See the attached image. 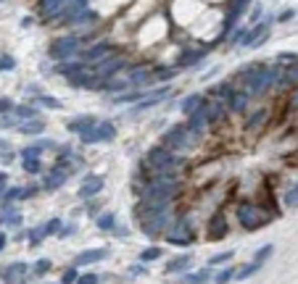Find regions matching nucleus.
Here are the masks:
<instances>
[{"mask_svg":"<svg viewBox=\"0 0 298 284\" xmlns=\"http://www.w3.org/2000/svg\"><path fill=\"white\" fill-rule=\"evenodd\" d=\"M201 139V132H196V129H190L188 124H174L171 129H166L164 134V148H169L171 153L177 150H188V148H196Z\"/></svg>","mask_w":298,"mask_h":284,"instance_id":"obj_1","label":"nucleus"},{"mask_svg":"<svg viewBox=\"0 0 298 284\" xmlns=\"http://www.w3.org/2000/svg\"><path fill=\"white\" fill-rule=\"evenodd\" d=\"M180 182L177 179H148V184L140 189L143 200H166L171 203V197L180 195Z\"/></svg>","mask_w":298,"mask_h":284,"instance_id":"obj_2","label":"nucleus"},{"mask_svg":"<svg viewBox=\"0 0 298 284\" xmlns=\"http://www.w3.org/2000/svg\"><path fill=\"white\" fill-rule=\"evenodd\" d=\"M237 221L243 229L254 232V229H261L267 221H272V213H261V205H254V203H240L237 205Z\"/></svg>","mask_w":298,"mask_h":284,"instance_id":"obj_3","label":"nucleus"},{"mask_svg":"<svg viewBox=\"0 0 298 284\" xmlns=\"http://www.w3.org/2000/svg\"><path fill=\"white\" fill-rule=\"evenodd\" d=\"M77 50H79V37L77 34H69V37H58L50 45L48 55L53 58V61H66V58H72Z\"/></svg>","mask_w":298,"mask_h":284,"instance_id":"obj_4","label":"nucleus"},{"mask_svg":"<svg viewBox=\"0 0 298 284\" xmlns=\"http://www.w3.org/2000/svg\"><path fill=\"white\" fill-rule=\"evenodd\" d=\"M193 227H190V221L188 219H177V221H171V229L166 232V240L171 245H190L193 242Z\"/></svg>","mask_w":298,"mask_h":284,"instance_id":"obj_5","label":"nucleus"},{"mask_svg":"<svg viewBox=\"0 0 298 284\" xmlns=\"http://www.w3.org/2000/svg\"><path fill=\"white\" fill-rule=\"evenodd\" d=\"M140 227L148 237H158L166 227H171V216H169V210H161V213H153V216H145L140 219Z\"/></svg>","mask_w":298,"mask_h":284,"instance_id":"obj_6","label":"nucleus"},{"mask_svg":"<svg viewBox=\"0 0 298 284\" xmlns=\"http://www.w3.org/2000/svg\"><path fill=\"white\" fill-rule=\"evenodd\" d=\"M66 176H69L66 169H61V166H53V169L45 171V176H42V189H48V192L58 189L61 184H66Z\"/></svg>","mask_w":298,"mask_h":284,"instance_id":"obj_7","label":"nucleus"},{"mask_svg":"<svg viewBox=\"0 0 298 284\" xmlns=\"http://www.w3.org/2000/svg\"><path fill=\"white\" fill-rule=\"evenodd\" d=\"M127 66V58H122V55H113V58H103V61L98 63V77L100 79H111L113 74H116L119 68Z\"/></svg>","mask_w":298,"mask_h":284,"instance_id":"obj_8","label":"nucleus"},{"mask_svg":"<svg viewBox=\"0 0 298 284\" xmlns=\"http://www.w3.org/2000/svg\"><path fill=\"white\" fill-rule=\"evenodd\" d=\"M103 184H106V179H103L100 174H87V179L82 182V187H79V197H93V195H98L100 189H103Z\"/></svg>","mask_w":298,"mask_h":284,"instance_id":"obj_9","label":"nucleus"},{"mask_svg":"<svg viewBox=\"0 0 298 284\" xmlns=\"http://www.w3.org/2000/svg\"><path fill=\"white\" fill-rule=\"evenodd\" d=\"M111 50H113V47H111L108 42H98V45L90 47V50L82 53V63H100L103 58H108Z\"/></svg>","mask_w":298,"mask_h":284,"instance_id":"obj_10","label":"nucleus"},{"mask_svg":"<svg viewBox=\"0 0 298 284\" xmlns=\"http://www.w3.org/2000/svg\"><path fill=\"white\" fill-rule=\"evenodd\" d=\"M127 82H130V90H140L143 85H151L153 82V68H132Z\"/></svg>","mask_w":298,"mask_h":284,"instance_id":"obj_11","label":"nucleus"},{"mask_svg":"<svg viewBox=\"0 0 298 284\" xmlns=\"http://www.w3.org/2000/svg\"><path fill=\"white\" fill-rule=\"evenodd\" d=\"M108 258V250L106 247H98V250H85L74 258V266H90V263H98V260Z\"/></svg>","mask_w":298,"mask_h":284,"instance_id":"obj_12","label":"nucleus"},{"mask_svg":"<svg viewBox=\"0 0 298 284\" xmlns=\"http://www.w3.org/2000/svg\"><path fill=\"white\" fill-rule=\"evenodd\" d=\"M222 237H227V221L219 213H214V219L209 221V240H222Z\"/></svg>","mask_w":298,"mask_h":284,"instance_id":"obj_13","label":"nucleus"},{"mask_svg":"<svg viewBox=\"0 0 298 284\" xmlns=\"http://www.w3.org/2000/svg\"><path fill=\"white\" fill-rule=\"evenodd\" d=\"M169 92H171L169 87H158V90H153V92H148L145 98H143V103H140V105H135V113H140V111H145V108H151V105L161 103V98H166Z\"/></svg>","mask_w":298,"mask_h":284,"instance_id":"obj_14","label":"nucleus"},{"mask_svg":"<svg viewBox=\"0 0 298 284\" xmlns=\"http://www.w3.org/2000/svg\"><path fill=\"white\" fill-rule=\"evenodd\" d=\"M248 8V0H232V6H230V14H227V19H224V34L232 29V24L243 16V11Z\"/></svg>","mask_w":298,"mask_h":284,"instance_id":"obj_15","label":"nucleus"},{"mask_svg":"<svg viewBox=\"0 0 298 284\" xmlns=\"http://www.w3.org/2000/svg\"><path fill=\"white\" fill-rule=\"evenodd\" d=\"M27 263H11L8 268H3V274H0V276H3V281L6 284H14V281H19V279H24L27 276Z\"/></svg>","mask_w":298,"mask_h":284,"instance_id":"obj_16","label":"nucleus"},{"mask_svg":"<svg viewBox=\"0 0 298 284\" xmlns=\"http://www.w3.org/2000/svg\"><path fill=\"white\" fill-rule=\"evenodd\" d=\"M74 87H85V90H98L103 82H100V77L98 74H79V77H74V79H69Z\"/></svg>","mask_w":298,"mask_h":284,"instance_id":"obj_17","label":"nucleus"},{"mask_svg":"<svg viewBox=\"0 0 298 284\" xmlns=\"http://www.w3.org/2000/svg\"><path fill=\"white\" fill-rule=\"evenodd\" d=\"M16 224H21L19 210L11 205V203H3V213H0V227H16Z\"/></svg>","mask_w":298,"mask_h":284,"instance_id":"obj_18","label":"nucleus"},{"mask_svg":"<svg viewBox=\"0 0 298 284\" xmlns=\"http://www.w3.org/2000/svg\"><path fill=\"white\" fill-rule=\"evenodd\" d=\"M248 98L251 95L248 92H232L230 98H227V105H230V111H235V113H243L246 108H248Z\"/></svg>","mask_w":298,"mask_h":284,"instance_id":"obj_19","label":"nucleus"},{"mask_svg":"<svg viewBox=\"0 0 298 284\" xmlns=\"http://www.w3.org/2000/svg\"><path fill=\"white\" fill-rule=\"evenodd\" d=\"M206 55L203 47H190V50H182L180 55V66H193V63H201V58Z\"/></svg>","mask_w":298,"mask_h":284,"instance_id":"obj_20","label":"nucleus"},{"mask_svg":"<svg viewBox=\"0 0 298 284\" xmlns=\"http://www.w3.org/2000/svg\"><path fill=\"white\" fill-rule=\"evenodd\" d=\"M193 266V255H177L166 263V274H177V271H185Z\"/></svg>","mask_w":298,"mask_h":284,"instance_id":"obj_21","label":"nucleus"},{"mask_svg":"<svg viewBox=\"0 0 298 284\" xmlns=\"http://www.w3.org/2000/svg\"><path fill=\"white\" fill-rule=\"evenodd\" d=\"M93 124H98V118L95 116H79V118H74V121H69L66 124V129H69V132H85V129L87 126H93Z\"/></svg>","mask_w":298,"mask_h":284,"instance_id":"obj_22","label":"nucleus"},{"mask_svg":"<svg viewBox=\"0 0 298 284\" xmlns=\"http://www.w3.org/2000/svg\"><path fill=\"white\" fill-rule=\"evenodd\" d=\"M116 137V126L111 121H98V142H111Z\"/></svg>","mask_w":298,"mask_h":284,"instance_id":"obj_23","label":"nucleus"},{"mask_svg":"<svg viewBox=\"0 0 298 284\" xmlns=\"http://www.w3.org/2000/svg\"><path fill=\"white\" fill-rule=\"evenodd\" d=\"M145 98V92L143 90H130V92H122V95H116L111 103H116V105H127V103H135V100H143Z\"/></svg>","mask_w":298,"mask_h":284,"instance_id":"obj_24","label":"nucleus"},{"mask_svg":"<svg viewBox=\"0 0 298 284\" xmlns=\"http://www.w3.org/2000/svg\"><path fill=\"white\" fill-rule=\"evenodd\" d=\"M203 103H206V100H203V95H188V98H185V103H182V113H185V116H190L193 111H198Z\"/></svg>","mask_w":298,"mask_h":284,"instance_id":"obj_25","label":"nucleus"},{"mask_svg":"<svg viewBox=\"0 0 298 284\" xmlns=\"http://www.w3.org/2000/svg\"><path fill=\"white\" fill-rule=\"evenodd\" d=\"M21 134H40L42 129H45V121H37V118H32V121H24V124H19L16 126Z\"/></svg>","mask_w":298,"mask_h":284,"instance_id":"obj_26","label":"nucleus"},{"mask_svg":"<svg viewBox=\"0 0 298 284\" xmlns=\"http://www.w3.org/2000/svg\"><path fill=\"white\" fill-rule=\"evenodd\" d=\"M177 77V68L174 66H161V68H153V82H169Z\"/></svg>","mask_w":298,"mask_h":284,"instance_id":"obj_27","label":"nucleus"},{"mask_svg":"<svg viewBox=\"0 0 298 284\" xmlns=\"http://www.w3.org/2000/svg\"><path fill=\"white\" fill-rule=\"evenodd\" d=\"M58 71H61L66 79H74V77H79V74H85V63H64Z\"/></svg>","mask_w":298,"mask_h":284,"instance_id":"obj_28","label":"nucleus"},{"mask_svg":"<svg viewBox=\"0 0 298 284\" xmlns=\"http://www.w3.org/2000/svg\"><path fill=\"white\" fill-rule=\"evenodd\" d=\"M282 82H288V85H298V61L282 68Z\"/></svg>","mask_w":298,"mask_h":284,"instance_id":"obj_29","label":"nucleus"},{"mask_svg":"<svg viewBox=\"0 0 298 284\" xmlns=\"http://www.w3.org/2000/svg\"><path fill=\"white\" fill-rule=\"evenodd\" d=\"M79 139H82L85 145H95V142H98V124L87 126L85 132H79Z\"/></svg>","mask_w":298,"mask_h":284,"instance_id":"obj_30","label":"nucleus"},{"mask_svg":"<svg viewBox=\"0 0 298 284\" xmlns=\"http://www.w3.org/2000/svg\"><path fill=\"white\" fill-rule=\"evenodd\" d=\"M113 224H116V216H113V213H100L98 216V229H103V232H111Z\"/></svg>","mask_w":298,"mask_h":284,"instance_id":"obj_31","label":"nucleus"},{"mask_svg":"<svg viewBox=\"0 0 298 284\" xmlns=\"http://www.w3.org/2000/svg\"><path fill=\"white\" fill-rule=\"evenodd\" d=\"M21 161H24L21 166H24L27 174H42V161L40 158H21Z\"/></svg>","mask_w":298,"mask_h":284,"instance_id":"obj_32","label":"nucleus"},{"mask_svg":"<svg viewBox=\"0 0 298 284\" xmlns=\"http://www.w3.org/2000/svg\"><path fill=\"white\" fill-rule=\"evenodd\" d=\"M209 281V271H198V274H188L182 284H206Z\"/></svg>","mask_w":298,"mask_h":284,"instance_id":"obj_33","label":"nucleus"},{"mask_svg":"<svg viewBox=\"0 0 298 284\" xmlns=\"http://www.w3.org/2000/svg\"><path fill=\"white\" fill-rule=\"evenodd\" d=\"M259 268H261L259 263H248V266H243V268L237 271V274H235V279H240V281H243V279H248V276H254Z\"/></svg>","mask_w":298,"mask_h":284,"instance_id":"obj_34","label":"nucleus"},{"mask_svg":"<svg viewBox=\"0 0 298 284\" xmlns=\"http://www.w3.org/2000/svg\"><path fill=\"white\" fill-rule=\"evenodd\" d=\"M37 105H45V108H53V111H61V103L55 100V98H50V95H40Z\"/></svg>","mask_w":298,"mask_h":284,"instance_id":"obj_35","label":"nucleus"},{"mask_svg":"<svg viewBox=\"0 0 298 284\" xmlns=\"http://www.w3.org/2000/svg\"><path fill=\"white\" fill-rule=\"evenodd\" d=\"M272 250H274V245H264V247H259V253L254 255V263H259V266H261V263H264V260L272 255Z\"/></svg>","mask_w":298,"mask_h":284,"instance_id":"obj_36","label":"nucleus"},{"mask_svg":"<svg viewBox=\"0 0 298 284\" xmlns=\"http://www.w3.org/2000/svg\"><path fill=\"white\" fill-rule=\"evenodd\" d=\"M64 227L61 219H50L48 224H42V229H45V237H50V234H58V229Z\"/></svg>","mask_w":298,"mask_h":284,"instance_id":"obj_37","label":"nucleus"},{"mask_svg":"<svg viewBox=\"0 0 298 284\" xmlns=\"http://www.w3.org/2000/svg\"><path fill=\"white\" fill-rule=\"evenodd\" d=\"M14 111H16L19 118H34L37 116V108H34V105H19V108H14Z\"/></svg>","mask_w":298,"mask_h":284,"instance_id":"obj_38","label":"nucleus"},{"mask_svg":"<svg viewBox=\"0 0 298 284\" xmlns=\"http://www.w3.org/2000/svg\"><path fill=\"white\" fill-rule=\"evenodd\" d=\"M282 200H285V205H290V208H293V205H298V184H295V187H290L288 192H285V197H282Z\"/></svg>","mask_w":298,"mask_h":284,"instance_id":"obj_39","label":"nucleus"},{"mask_svg":"<svg viewBox=\"0 0 298 284\" xmlns=\"http://www.w3.org/2000/svg\"><path fill=\"white\" fill-rule=\"evenodd\" d=\"M267 118V111H256L254 116L248 118V129H256V126H261V121Z\"/></svg>","mask_w":298,"mask_h":284,"instance_id":"obj_40","label":"nucleus"},{"mask_svg":"<svg viewBox=\"0 0 298 284\" xmlns=\"http://www.w3.org/2000/svg\"><path fill=\"white\" fill-rule=\"evenodd\" d=\"M156 258H161V247H148L140 253V260H156Z\"/></svg>","mask_w":298,"mask_h":284,"instance_id":"obj_41","label":"nucleus"},{"mask_svg":"<svg viewBox=\"0 0 298 284\" xmlns=\"http://www.w3.org/2000/svg\"><path fill=\"white\" fill-rule=\"evenodd\" d=\"M79 274H77V268H66L64 271V276H61V284H77Z\"/></svg>","mask_w":298,"mask_h":284,"instance_id":"obj_42","label":"nucleus"},{"mask_svg":"<svg viewBox=\"0 0 298 284\" xmlns=\"http://www.w3.org/2000/svg\"><path fill=\"white\" fill-rule=\"evenodd\" d=\"M40 153H42L40 145H29V148L21 150V158H40Z\"/></svg>","mask_w":298,"mask_h":284,"instance_id":"obj_43","label":"nucleus"},{"mask_svg":"<svg viewBox=\"0 0 298 284\" xmlns=\"http://www.w3.org/2000/svg\"><path fill=\"white\" fill-rule=\"evenodd\" d=\"M235 276V268H224V271H219V274H216V284H227V281H230Z\"/></svg>","mask_w":298,"mask_h":284,"instance_id":"obj_44","label":"nucleus"},{"mask_svg":"<svg viewBox=\"0 0 298 284\" xmlns=\"http://www.w3.org/2000/svg\"><path fill=\"white\" fill-rule=\"evenodd\" d=\"M232 258V253H219V255H211L209 258V266H219V263H227Z\"/></svg>","mask_w":298,"mask_h":284,"instance_id":"obj_45","label":"nucleus"},{"mask_svg":"<svg viewBox=\"0 0 298 284\" xmlns=\"http://www.w3.org/2000/svg\"><path fill=\"white\" fill-rule=\"evenodd\" d=\"M32 271H34V274H45V271H50V260H48V258H40L37 263H34Z\"/></svg>","mask_w":298,"mask_h":284,"instance_id":"obj_46","label":"nucleus"},{"mask_svg":"<svg viewBox=\"0 0 298 284\" xmlns=\"http://www.w3.org/2000/svg\"><path fill=\"white\" fill-rule=\"evenodd\" d=\"M27 237H29V242H32V245H40V240L45 237V229H42V227H37V229H32Z\"/></svg>","mask_w":298,"mask_h":284,"instance_id":"obj_47","label":"nucleus"},{"mask_svg":"<svg viewBox=\"0 0 298 284\" xmlns=\"http://www.w3.org/2000/svg\"><path fill=\"white\" fill-rule=\"evenodd\" d=\"M14 68H16V61H14L11 55H3V58H0V71H14Z\"/></svg>","mask_w":298,"mask_h":284,"instance_id":"obj_48","label":"nucleus"},{"mask_svg":"<svg viewBox=\"0 0 298 284\" xmlns=\"http://www.w3.org/2000/svg\"><path fill=\"white\" fill-rule=\"evenodd\" d=\"M11 126H19L14 121V116H0V129H11Z\"/></svg>","mask_w":298,"mask_h":284,"instance_id":"obj_49","label":"nucleus"},{"mask_svg":"<svg viewBox=\"0 0 298 284\" xmlns=\"http://www.w3.org/2000/svg\"><path fill=\"white\" fill-rule=\"evenodd\" d=\"M77 284H98V276L95 274H82L77 279Z\"/></svg>","mask_w":298,"mask_h":284,"instance_id":"obj_50","label":"nucleus"},{"mask_svg":"<svg viewBox=\"0 0 298 284\" xmlns=\"http://www.w3.org/2000/svg\"><path fill=\"white\" fill-rule=\"evenodd\" d=\"M6 111H14V103H11L8 98L0 100V113H6Z\"/></svg>","mask_w":298,"mask_h":284,"instance_id":"obj_51","label":"nucleus"},{"mask_svg":"<svg viewBox=\"0 0 298 284\" xmlns=\"http://www.w3.org/2000/svg\"><path fill=\"white\" fill-rule=\"evenodd\" d=\"M74 232H77V229H74V224H66V227H61V229H58V234H61V237H69V234H74Z\"/></svg>","mask_w":298,"mask_h":284,"instance_id":"obj_52","label":"nucleus"},{"mask_svg":"<svg viewBox=\"0 0 298 284\" xmlns=\"http://www.w3.org/2000/svg\"><path fill=\"white\" fill-rule=\"evenodd\" d=\"M293 16H295V11H290V8H288V11H282V14L277 16V21H290Z\"/></svg>","mask_w":298,"mask_h":284,"instance_id":"obj_53","label":"nucleus"},{"mask_svg":"<svg viewBox=\"0 0 298 284\" xmlns=\"http://www.w3.org/2000/svg\"><path fill=\"white\" fill-rule=\"evenodd\" d=\"M37 145H40L42 150H53V148H55V142H53V139H40Z\"/></svg>","mask_w":298,"mask_h":284,"instance_id":"obj_54","label":"nucleus"},{"mask_svg":"<svg viewBox=\"0 0 298 284\" xmlns=\"http://www.w3.org/2000/svg\"><path fill=\"white\" fill-rule=\"evenodd\" d=\"M8 153H11V145L6 139H0V156H8Z\"/></svg>","mask_w":298,"mask_h":284,"instance_id":"obj_55","label":"nucleus"},{"mask_svg":"<svg viewBox=\"0 0 298 284\" xmlns=\"http://www.w3.org/2000/svg\"><path fill=\"white\" fill-rule=\"evenodd\" d=\"M6 245H8V237H6L3 232H0V253H3V250H6Z\"/></svg>","mask_w":298,"mask_h":284,"instance_id":"obj_56","label":"nucleus"},{"mask_svg":"<svg viewBox=\"0 0 298 284\" xmlns=\"http://www.w3.org/2000/svg\"><path fill=\"white\" fill-rule=\"evenodd\" d=\"M290 108H298V90L293 92V98H290Z\"/></svg>","mask_w":298,"mask_h":284,"instance_id":"obj_57","label":"nucleus"},{"mask_svg":"<svg viewBox=\"0 0 298 284\" xmlns=\"http://www.w3.org/2000/svg\"><path fill=\"white\" fill-rule=\"evenodd\" d=\"M3 195H6V182H0V200H3Z\"/></svg>","mask_w":298,"mask_h":284,"instance_id":"obj_58","label":"nucleus"}]
</instances>
